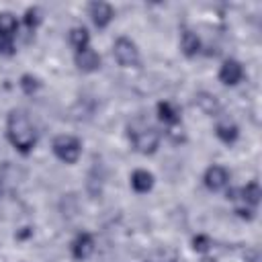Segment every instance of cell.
<instances>
[{
	"label": "cell",
	"instance_id": "cell-1",
	"mask_svg": "<svg viewBox=\"0 0 262 262\" xmlns=\"http://www.w3.org/2000/svg\"><path fill=\"white\" fill-rule=\"evenodd\" d=\"M6 129H8L10 143L18 151H23V154L31 151V147L35 145V129H33V125H31V121H29L25 111H12L8 115Z\"/></svg>",
	"mask_w": 262,
	"mask_h": 262
},
{
	"label": "cell",
	"instance_id": "cell-2",
	"mask_svg": "<svg viewBox=\"0 0 262 262\" xmlns=\"http://www.w3.org/2000/svg\"><path fill=\"white\" fill-rule=\"evenodd\" d=\"M129 137H131L133 145L141 154H154L158 149V143H160L158 131L147 127V125H133V127H129Z\"/></svg>",
	"mask_w": 262,
	"mask_h": 262
},
{
	"label": "cell",
	"instance_id": "cell-3",
	"mask_svg": "<svg viewBox=\"0 0 262 262\" xmlns=\"http://www.w3.org/2000/svg\"><path fill=\"white\" fill-rule=\"evenodd\" d=\"M53 151L61 162L74 164L80 158V141L72 135H59L53 139Z\"/></svg>",
	"mask_w": 262,
	"mask_h": 262
},
{
	"label": "cell",
	"instance_id": "cell-4",
	"mask_svg": "<svg viewBox=\"0 0 262 262\" xmlns=\"http://www.w3.org/2000/svg\"><path fill=\"white\" fill-rule=\"evenodd\" d=\"M113 51H115V57H117V61L121 66H137V61H139V53H137L135 43L125 39V37L115 41V49Z\"/></svg>",
	"mask_w": 262,
	"mask_h": 262
},
{
	"label": "cell",
	"instance_id": "cell-5",
	"mask_svg": "<svg viewBox=\"0 0 262 262\" xmlns=\"http://www.w3.org/2000/svg\"><path fill=\"white\" fill-rule=\"evenodd\" d=\"M242 66H239V61H235V59H227L223 66H221V70H219V80L223 82V84H227V86H233V84H237L239 80H242Z\"/></svg>",
	"mask_w": 262,
	"mask_h": 262
},
{
	"label": "cell",
	"instance_id": "cell-6",
	"mask_svg": "<svg viewBox=\"0 0 262 262\" xmlns=\"http://www.w3.org/2000/svg\"><path fill=\"white\" fill-rule=\"evenodd\" d=\"M227 180H229V174L221 166H211L205 174V184L209 190H221L227 184Z\"/></svg>",
	"mask_w": 262,
	"mask_h": 262
},
{
	"label": "cell",
	"instance_id": "cell-7",
	"mask_svg": "<svg viewBox=\"0 0 262 262\" xmlns=\"http://www.w3.org/2000/svg\"><path fill=\"white\" fill-rule=\"evenodd\" d=\"M76 66L84 72H94L98 66H100V57L94 49L90 47H84L80 51H76Z\"/></svg>",
	"mask_w": 262,
	"mask_h": 262
},
{
	"label": "cell",
	"instance_id": "cell-8",
	"mask_svg": "<svg viewBox=\"0 0 262 262\" xmlns=\"http://www.w3.org/2000/svg\"><path fill=\"white\" fill-rule=\"evenodd\" d=\"M72 252H74V258L76 260L90 258L92 252H94V239H92V235H88V233L78 235L76 242H74V246H72Z\"/></svg>",
	"mask_w": 262,
	"mask_h": 262
},
{
	"label": "cell",
	"instance_id": "cell-9",
	"mask_svg": "<svg viewBox=\"0 0 262 262\" xmlns=\"http://www.w3.org/2000/svg\"><path fill=\"white\" fill-rule=\"evenodd\" d=\"M90 16L96 27H106L113 18V8L106 2H94L90 4Z\"/></svg>",
	"mask_w": 262,
	"mask_h": 262
},
{
	"label": "cell",
	"instance_id": "cell-10",
	"mask_svg": "<svg viewBox=\"0 0 262 262\" xmlns=\"http://www.w3.org/2000/svg\"><path fill=\"white\" fill-rule=\"evenodd\" d=\"M131 186L137 192H147L154 186V176L149 172H145V170H135L133 176H131Z\"/></svg>",
	"mask_w": 262,
	"mask_h": 262
},
{
	"label": "cell",
	"instance_id": "cell-11",
	"mask_svg": "<svg viewBox=\"0 0 262 262\" xmlns=\"http://www.w3.org/2000/svg\"><path fill=\"white\" fill-rule=\"evenodd\" d=\"M180 47H182V51L190 57V55H196V53H199L201 41H199V37H196L192 31H184L182 37H180Z\"/></svg>",
	"mask_w": 262,
	"mask_h": 262
},
{
	"label": "cell",
	"instance_id": "cell-12",
	"mask_svg": "<svg viewBox=\"0 0 262 262\" xmlns=\"http://www.w3.org/2000/svg\"><path fill=\"white\" fill-rule=\"evenodd\" d=\"M158 115H160V121H164L166 125H176L178 119H180V113L172 102H160L158 104Z\"/></svg>",
	"mask_w": 262,
	"mask_h": 262
},
{
	"label": "cell",
	"instance_id": "cell-13",
	"mask_svg": "<svg viewBox=\"0 0 262 262\" xmlns=\"http://www.w3.org/2000/svg\"><path fill=\"white\" fill-rule=\"evenodd\" d=\"M239 196H242V201L248 203L250 207H256L258 201H260V186H258L256 182H250L248 186H244V188L239 190Z\"/></svg>",
	"mask_w": 262,
	"mask_h": 262
},
{
	"label": "cell",
	"instance_id": "cell-14",
	"mask_svg": "<svg viewBox=\"0 0 262 262\" xmlns=\"http://www.w3.org/2000/svg\"><path fill=\"white\" fill-rule=\"evenodd\" d=\"M88 41H90V37H88V31H86L84 27H76V29H72V33H70V43L76 47V51L88 47Z\"/></svg>",
	"mask_w": 262,
	"mask_h": 262
},
{
	"label": "cell",
	"instance_id": "cell-15",
	"mask_svg": "<svg viewBox=\"0 0 262 262\" xmlns=\"http://www.w3.org/2000/svg\"><path fill=\"white\" fill-rule=\"evenodd\" d=\"M217 137L225 143H231L237 137V127L233 123H219L217 125Z\"/></svg>",
	"mask_w": 262,
	"mask_h": 262
},
{
	"label": "cell",
	"instance_id": "cell-16",
	"mask_svg": "<svg viewBox=\"0 0 262 262\" xmlns=\"http://www.w3.org/2000/svg\"><path fill=\"white\" fill-rule=\"evenodd\" d=\"M0 33L8 37L16 33V18L10 12H0Z\"/></svg>",
	"mask_w": 262,
	"mask_h": 262
},
{
	"label": "cell",
	"instance_id": "cell-17",
	"mask_svg": "<svg viewBox=\"0 0 262 262\" xmlns=\"http://www.w3.org/2000/svg\"><path fill=\"white\" fill-rule=\"evenodd\" d=\"M196 102H199V106H201L205 113H209V115L217 111V100H215L213 96H209V94H199Z\"/></svg>",
	"mask_w": 262,
	"mask_h": 262
},
{
	"label": "cell",
	"instance_id": "cell-18",
	"mask_svg": "<svg viewBox=\"0 0 262 262\" xmlns=\"http://www.w3.org/2000/svg\"><path fill=\"white\" fill-rule=\"evenodd\" d=\"M12 49H14V45H12V37H8V35H2V33H0V53L10 55V53H12Z\"/></svg>",
	"mask_w": 262,
	"mask_h": 262
},
{
	"label": "cell",
	"instance_id": "cell-19",
	"mask_svg": "<svg viewBox=\"0 0 262 262\" xmlns=\"http://www.w3.org/2000/svg\"><path fill=\"white\" fill-rule=\"evenodd\" d=\"M20 84H23V88H25V92H27V94H33V92L39 88V82H37L35 78H31V76H25Z\"/></svg>",
	"mask_w": 262,
	"mask_h": 262
},
{
	"label": "cell",
	"instance_id": "cell-20",
	"mask_svg": "<svg viewBox=\"0 0 262 262\" xmlns=\"http://www.w3.org/2000/svg\"><path fill=\"white\" fill-rule=\"evenodd\" d=\"M25 23H27L29 29H35L37 23H39V12H37V10H29L27 16H25Z\"/></svg>",
	"mask_w": 262,
	"mask_h": 262
},
{
	"label": "cell",
	"instance_id": "cell-21",
	"mask_svg": "<svg viewBox=\"0 0 262 262\" xmlns=\"http://www.w3.org/2000/svg\"><path fill=\"white\" fill-rule=\"evenodd\" d=\"M207 244H209V239H207V237H203V235L194 237V250H201V252H203V250H207V248H209Z\"/></svg>",
	"mask_w": 262,
	"mask_h": 262
}]
</instances>
